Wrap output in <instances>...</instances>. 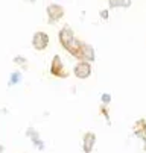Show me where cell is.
Here are the masks:
<instances>
[{
    "instance_id": "8fae6325",
    "label": "cell",
    "mask_w": 146,
    "mask_h": 153,
    "mask_svg": "<svg viewBox=\"0 0 146 153\" xmlns=\"http://www.w3.org/2000/svg\"><path fill=\"white\" fill-rule=\"evenodd\" d=\"M20 82H22V73H18V71L11 73V76H9V85L12 86V85H17Z\"/></svg>"
},
{
    "instance_id": "277c9868",
    "label": "cell",
    "mask_w": 146,
    "mask_h": 153,
    "mask_svg": "<svg viewBox=\"0 0 146 153\" xmlns=\"http://www.w3.org/2000/svg\"><path fill=\"white\" fill-rule=\"evenodd\" d=\"M46 14H47V21H49L50 25H55V23H58L62 17H64L66 11H64V8H62L61 5H58V3H50L46 8Z\"/></svg>"
},
{
    "instance_id": "2e32d148",
    "label": "cell",
    "mask_w": 146,
    "mask_h": 153,
    "mask_svg": "<svg viewBox=\"0 0 146 153\" xmlns=\"http://www.w3.org/2000/svg\"><path fill=\"white\" fill-rule=\"evenodd\" d=\"M3 152H5V146L0 144V153H3Z\"/></svg>"
},
{
    "instance_id": "9c48e42d",
    "label": "cell",
    "mask_w": 146,
    "mask_h": 153,
    "mask_svg": "<svg viewBox=\"0 0 146 153\" xmlns=\"http://www.w3.org/2000/svg\"><path fill=\"white\" fill-rule=\"evenodd\" d=\"M133 132H134V135H136L139 140H142V141L146 143V120H145V118H139V120L134 123Z\"/></svg>"
},
{
    "instance_id": "5b68a950",
    "label": "cell",
    "mask_w": 146,
    "mask_h": 153,
    "mask_svg": "<svg viewBox=\"0 0 146 153\" xmlns=\"http://www.w3.org/2000/svg\"><path fill=\"white\" fill-rule=\"evenodd\" d=\"M73 74H75V77H78L81 80L88 79L91 76V64L85 62V61H79L73 68Z\"/></svg>"
},
{
    "instance_id": "ba28073f",
    "label": "cell",
    "mask_w": 146,
    "mask_h": 153,
    "mask_svg": "<svg viewBox=\"0 0 146 153\" xmlns=\"http://www.w3.org/2000/svg\"><path fill=\"white\" fill-rule=\"evenodd\" d=\"M96 59V52L94 47L91 44H87V42L82 41L81 44V61H85V62H94Z\"/></svg>"
},
{
    "instance_id": "e0dca14e",
    "label": "cell",
    "mask_w": 146,
    "mask_h": 153,
    "mask_svg": "<svg viewBox=\"0 0 146 153\" xmlns=\"http://www.w3.org/2000/svg\"><path fill=\"white\" fill-rule=\"evenodd\" d=\"M143 149H145V150H146V143H145V147H143Z\"/></svg>"
},
{
    "instance_id": "30bf717a",
    "label": "cell",
    "mask_w": 146,
    "mask_h": 153,
    "mask_svg": "<svg viewBox=\"0 0 146 153\" xmlns=\"http://www.w3.org/2000/svg\"><path fill=\"white\" fill-rule=\"evenodd\" d=\"M110 8H130L133 5V0H107Z\"/></svg>"
},
{
    "instance_id": "3957f363",
    "label": "cell",
    "mask_w": 146,
    "mask_h": 153,
    "mask_svg": "<svg viewBox=\"0 0 146 153\" xmlns=\"http://www.w3.org/2000/svg\"><path fill=\"white\" fill-rule=\"evenodd\" d=\"M50 44V39H49V35L43 30H38L32 35V47L38 52H43L49 47Z\"/></svg>"
},
{
    "instance_id": "7c38bea8",
    "label": "cell",
    "mask_w": 146,
    "mask_h": 153,
    "mask_svg": "<svg viewBox=\"0 0 146 153\" xmlns=\"http://www.w3.org/2000/svg\"><path fill=\"white\" fill-rule=\"evenodd\" d=\"M12 62L14 64H17V65H20V67H28V59L26 58H23V56H14V59H12Z\"/></svg>"
},
{
    "instance_id": "6da1fadb",
    "label": "cell",
    "mask_w": 146,
    "mask_h": 153,
    "mask_svg": "<svg viewBox=\"0 0 146 153\" xmlns=\"http://www.w3.org/2000/svg\"><path fill=\"white\" fill-rule=\"evenodd\" d=\"M58 41L62 46V49L67 50L69 55H72L78 61H81V44H82V41L75 36V32L70 26L61 27V30L58 32Z\"/></svg>"
},
{
    "instance_id": "52a82bcc",
    "label": "cell",
    "mask_w": 146,
    "mask_h": 153,
    "mask_svg": "<svg viewBox=\"0 0 146 153\" xmlns=\"http://www.w3.org/2000/svg\"><path fill=\"white\" fill-rule=\"evenodd\" d=\"M26 137L32 141V144H34L35 149H38V150H41V152L44 150L46 144H44L43 140L40 138V134H38V130H37V129H34V127H28V129H26Z\"/></svg>"
},
{
    "instance_id": "9a60e30c",
    "label": "cell",
    "mask_w": 146,
    "mask_h": 153,
    "mask_svg": "<svg viewBox=\"0 0 146 153\" xmlns=\"http://www.w3.org/2000/svg\"><path fill=\"white\" fill-rule=\"evenodd\" d=\"M108 14H110L108 9H102V11H100V18H102V20H108Z\"/></svg>"
},
{
    "instance_id": "4fadbf2b",
    "label": "cell",
    "mask_w": 146,
    "mask_h": 153,
    "mask_svg": "<svg viewBox=\"0 0 146 153\" xmlns=\"http://www.w3.org/2000/svg\"><path fill=\"white\" fill-rule=\"evenodd\" d=\"M100 102H102V105H110L111 103V94H108V93H103L102 96H100Z\"/></svg>"
},
{
    "instance_id": "8992f818",
    "label": "cell",
    "mask_w": 146,
    "mask_h": 153,
    "mask_svg": "<svg viewBox=\"0 0 146 153\" xmlns=\"http://www.w3.org/2000/svg\"><path fill=\"white\" fill-rule=\"evenodd\" d=\"M96 134L91 132V130H88V132L84 134V137H82V152L84 153H91L93 149H94V144H96Z\"/></svg>"
},
{
    "instance_id": "5bb4252c",
    "label": "cell",
    "mask_w": 146,
    "mask_h": 153,
    "mask_svg": "<svg viewBox=\"0 0 146 153\" xmlns=\"http://www.w3.org/2000/svg\"><path fill=\"white\" fill-rule=\"evenodd\" d=\"M100 114H102L103 117H105V120H107V121H110V114H108V109H107V106H105V105H102V106H100Z\"/></svg>"
},
{
    "instance_id": "7a4b0ae2",
    "label": "cell",
    "mask_w": 146,
    "mask_h": 153,
    "mask_svg": "<svg viewBox=\"0 0 146 153\" xmlns=\"http://www.w3.org/2000/svg\"><path fill=\"white\" fill-rule=\"evenodd\" d=\"M49 71H50V74H52L53 77H56V79H67V77H69V71L64 68V64H62L59 55H55V56L52 58Z\"/></svg>"
}]
</instances>
